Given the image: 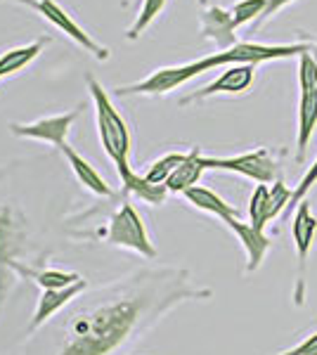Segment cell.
<instances>
[{"mask_svg":"<svg viewBox=\"0 0 317 355\" xmlns=\"http://www.w3.org/2000/svg\"><path fill=\"white\" fill-rule=\"evenodd\" d=\"M199 5H206V0H199Z\"/></svg>","mask_w":317,"mask_h":355,"instance_id":"31","label":"cell"},{"mask_svg":"<svg viewBox=\"0 0 317 355\" xmlns=\"http://www.w3.org/2000/svg\"><path fill=\"white\" fill-rule=\"evenodd\" d=\"M253 76H256V67L253 64H232L228 67L216 81H211L204 88L194 90L187 97H182L180 105H189V102H199V100H209L213 95H237L251 88Z\"/></svg>","mask_w":317,"mask_h":355,"instance_id":"9","label":"cell"},{"mask_svg":"<svg viewBox=\"0 0 317 355\" xmlns=\"http://www.w3.org/2000/svg\"><path fill=\"white\" fill-rule=\"evenodd\" d=\"M313 48V43H293V45H265V43H251L239 41L230 50L209 55L211 69L216 67H232V64H263L273 60H286V57H298Z\"/></svg>","mask_w":317,"mask_h":355,"instance_id":"4","label":"cell"},{"mask_svg":"<svg viewBox=\"0 0 317 355\" xmlns=\"http://www.w3.org/2000/svg\"><path fill=\"white\" fill-rule=\"evenodd\" d=\"M48 43H50V38H38V41H33L28 45H19V48H12V50H8V53H3L0 55V78L10 76V73L31 64V62L43 53V48Z\"/></svg>","mask_w":317,"mask_h":355,"instance_id":"19","label":"cell"},{"mask_svg":"<svg viewBox=\"0 0 317 355\" xmlns=\"http://www.w3.org/2000/svg\"><path fill=\"white\" fill-rule=\"evenodd\" d=\"M107 242L112 246L135 251V254L145 256V259H157V249H154L152 239L147 234L145 220L135 211V206L128 202L121 204V209L109 220Z\"/></svg>","mask_w":317,"mask_h":355,"instance_id":"5","label":"cell"},{"mask_svg":"<svg viewBox=\"0 0 317 355\" xmlns=\"http://www.w3.org/2000/svg\"><path fill=\"white\" fill-rule=\"evenodd\" d=\"M166 3H169V0H142L140 15L135 17L132 26L126 31V38H128V41H137V38L142 36V31H145V28L152 24L161 12H164Z\"/></svg>","mask_w":317,"mask_h":355,"instance_id":"21","label":"cell"},{"mask_svg":"<svg viewBox=\"0 0 317 355\" xmlns=\"http://www.w3.org/2000/svg\"><path fill=\"white\" fill-rule=\"evenodd\" d=\"M201 164L206 171H230V173H239L249 180H256L258 185H270V182L280 180V164L270 150H256L237 154V157H201Z\"/></svg>","mask_w":317,"mask_h":355,"instance_id":"6","label":"cell"},{"mask_svg":"<svg viewBox=\"0 0 317 355\" xmlns=\"http://www.w3.org/2000/svg\"><path fill=\"white\" fill-rule=\"evenodd\" d=\"M298 90L301 93H315L317 90V62L313 60L310 50L298 55Z\"/></svg>","mask_w":317,"mask_h":355,"instance_id":"24","label":"cell"},{"mask_svg":"<svg viewBox=\"0 0 317 355\" xmlns=\"http://www.w3.org/2000/svg\"><path fill=\"white\" fill-rule=\"evenodd\" d=\"M85 289H88L85 279H78V282L69 284V287H62V289H45L36 303V313H33L31 322H28V331H36L43 327V324H48L55 313H60L62 308L69 306L74 299H78Z\"/></svg>","mask_w":317,"mask_h":355,"instance_id":"11","label":"cell"},{"mask_svg":"<svg viewBox=\"0 0 317 355\" xmlns=\"http://www.w3.org/2000/svg\"><path fill=\"white\" fill-rule=\"evenodd\" d=\"M268 194H270V187L268 185H258L256 190L251 194V202H249V218H251V225L256 230H265L268 225Z\"/></svg>","mask_w":317,"mask_h":355,"instance_id":"22","label":"cell"},{"mask_svg":"<svg viewBox=\"0 0 317 355\" xmlns=\"http://www.w3.org/2000/svg\"><path fill=\"white\" fill-rule=\"evenodd\" d=\"M78 119V112H67V114H55V116H43L38 121L31 123H10V133L15 137H28V140H40L50 142L57 150L67 145L69 128Z\"/></svg>","mask_w":317,"mask_h":355,"instance_id":"8","label":"cell"},{"mask_svg":"<svg viewBox=\"0 0 317 355\" xmlns=\"http://www.w3.org/2000/svg\"><path fill=\"white\" fill-rule=\"evenodd\" d=\"M317 125V90L315 93H301L298 95V128H296V150L298 162H303L305 150L313 140Z\"/></svg>","mask_w":317,"mask_h":355,"instance_id":"18","label":"cell"},{"mask_svg":"<svg viewBox=\"0 0 317 355\" xmlns=\"http://www.w3.org/2000/svg\"><path fill=\"white\" fill-rule=\"evenodd\" d=\"M88 81V90L90 97H93L95 105V123H97V135H100V142L105 147L107 157L112 159L114 166L121 164H130V130L126 119L121 116L117 107L112 105L109 95L105 93L100 81H95L93 76L85 78Z\"/></svg>","mask_w":317,"mask_h":355,"instance_id":"2","label":"cell"},{"mask_svg":"<svg viewBox=\"0 0 317 355\" xmlns=\"http://www.w3.org/2000/svg\"><path fill=\"white\" fill-rule=\"evenodd\" d=\"M182 197L187 199L189 204L194 206V209H199V211H206V214H211V216H216V218H221L223 223H230V220H234V218H241L239 216V211L234 209L232 204H228L223 197H218L216 192L209 190V187H192V190H187Z\"/></svg>","mask_w":317,"mask_h":355,"instance_id":"17","label":"cell"},{"mask_svg":"<svg viewBox=\"0 0 317 355\" xmlns=\"http://www.w3.org/2000/svg\"><path fill=\"white\" fill-rule=\"evenodd\" d=\"M60 152L67 157V162H69V166H71V171H74V175H76V180L85 187V190L93 192L95 197H114V190L107 185L105 178L97 173L95 166H90L88 159L80 157V154L74 150L69 142H67L65 147H62Z\"/></svg>","mask_w":317,"mask_h":355,"instance_id":"15","label":"cell"},{"mask_svg":"<svg viewBox=\"0 0 317 355\" xmlns=\"http://www.w3.org/2000/svg\"><path fill=\"white\" fill-rule=\"evenodd\" d=\"M291 3H296V0H268V5H265L263 15L258 17L256 21H253V28H251V31H256L258 26H263V21H265V19H270V17H275L277 12H282V10H284L286 5H291Z\"/></svg>","mask_w":317,"mask_h":355,"instance_id":"28","label":"cell"},{"mask_svg":"<svg viewBox=\"0 0 317 355\" xmlns=\"http://www.w3.org/2000/svg\"><path fill=\"white\" fill-rule=\"evenodd\" d=\"M117 171L121 178V185H123V192L135 194V197L142 199L145 204L161 206L166 202V197H169L166 185H154V182H149L145 175L135 173L130 164H121V166H117Z\"/></svg>","mask_w":317,"mask_h":355,"instance_id":"13","label":"cell"},{"mask_svg":"<svg viewBox=\"0 0 317 355\" xmlns=\"http://www.w3.org/2000/svg\"><path fill=\"white\" fill-rule=\"evenodd\" d=\"M33 279L40 289H62V287H69V284L78 282L83 279L78 272H62V270H40V272H33Z\"/></svg>","mask_w":317,"mask_h":355,"instance_id":"23","label":"cell"},{"mask_svg":"<svg viewBox=\"0 0 317 355\" xmlns=\"http://www.w3.org/2000/svg\"><path fill=\"white\" fill-rule=\"evenodd\" d=\"M225 225L237 234V239L241 242V246H244L246 259H249V263H246V272L258 270L265 259V254H268V249H270V239L265 237V232L256 230L251 223H241V218H234V220L225 223Z\"/></svg>","mask_w":317,"mask_h":355,"instance_id":"12","label":"cell"},{"mask_svg":"<svg viewBox=\"0 0 317 355\" xmlns=\"http://www.w3.org/2000/svg\"><path fill=\"white\" fill-rule=\"evenodd\" d=\"M199 296L182 272H137L74 313L55 355H117L178 301Z\"/></svg>","mask_w":317,"mask_h":355,"instance_id":"1","label":"cell"},{"mask_svg":"<svg viewBox=\"0 0 317 355\" xmlns=\"http://www.w3.org/2000/svg\"><path fill=\"white\" fill-rule=\"evenodd\" d=\"M12 3H19V5L31 8L33 12H38L43 19H48L53 26H57L60 31H65L74 43H78L80 48L85 50V53H93V57H97V60H109V50L105 48V45L93 41V38H90L88 33H85L83 28H80L76 21L67 15V10L60 8L55 0H12Z\"/></svg>","mask_w":317,"mask_h":355,"instance_id":"7","label":"cell"},{"mask_svg":"<svg viewBox=\"0 0 317 355\" xmlns=\"http://www.w3.org/2000/svg\"><path fill=\"white\" fill-rule=\"evenodd\" d=\"M315 234H317V216L313 214V209H310V202L305 199V202L296 206V214H293V220H291V237H293V246H296L301 266L308 261V254L315 242Z\"/></svg>","mask_w":317,"mask_h":355,"instance_id":"14","label":"cell"},{"mask_svg":"<svg viewBox=\"0 0 317 355\" xmlns=\"http://www.w3.org/2000/svg\"><path fill=\"white\" fill-rule=\"evenodd\" d=\"M315 182H317V159H315V164L310 166L308 171H305V175L301 178V182H298V187H296V190H293V197H291L289 209H296L298 204L305 202V197H308V192L315 187Z\"/></svg>","mask_w":317,"mask_h":355,"instance_id":"27","label":"cell"},{"mask_svg":"<svg viewBox=\"0 0 317 355\" xmlns=\"http://www.w3.org/2000/svg\"><path fill=\"white\" fill-rule=\"evenodd\" d=\"M310 55H313V60L317 62V43H313V48H310Z\"/></svg>","mask_w":317,"mask_h":355,"instance_id":"30","label":"cell"},{"mask_svg":"<svg viewBox=\"0 0 317 355\" xmlns=\"http://www.w3.org/2000/svg\"><path fill=\"white\" fill-rule=\"evenodd\" d=\"M201 150L199 147H192L187 154V159L178 166L175 171H173V175L166 180V190L169 194H185L187 190H192V187H197V182L201 180V175H204V164H201Z\"/></svg>","mask_w":317,"mask_h":355,"instance_id":"16","label":"cell"},{"mask_svg":"<svg viewBox=\"0 0 317 355\" xmlns=\"http://www.w3.org/2000/svg\"><path fill=\"white\" fill-rule=\"evenodd\" d=\"M265 5L268 0H239V3L232 5V19H234V26H241V24H249V21H256L258 17L263 15Z\"/></svg>","mask_w":317,"mask_h":355,"instance_id":"26","label":"cell"},{"mask_svg":"<svg viewBox=\"0 0 317 355\" xmlns=\"http://www.w3.org/2000/svg\"><path fill=\"white\" fill-rule=\"evenodd\" d=\"M201 36L206 38V41H211L213 45L218 48V53H223V50H230L232 45H237V26H234V19H232V12L225 8H218V5H213V8H204L201 10Z\"/></svg>","mask_w":317,"mask_h":355,"instance_id":"10","label":"cell"},{"mask_svg":"<svg viewBox=\"0 0 317 355\" xmlns=\"http://www.w3.org/2000/svg\"><path fill=\"white\" fill-rule=\"evenodd\" d=\"M282 355H317V334H313L310 339H305L301 346L291 348V351H286Z\"/></svg>","mask_w":317,"mask_h":355,"instance_id":"29","label":"cell"},{"mask_svg":"<svg viewBox=\"0 0 317 355\" xmlns=\"http://www.w3.org/2000/svg\"><path fill=\"white\" fill-rule=\"evenodd\" d=\"M291 197H293V190L284 185L282 180L273 182L270 187V194H268V220L277 218L280 214H284V209L291 204Z\"/></svg>","mask_w":317,"mask_h":355,"instance_id":"25","label":"cell"},{"mask_svg":"<svg viewBox=\"0 0 317 355\" xmlns=\"http://www.w3.org/2000/svg\"><path fill=\"white\" fill-rule=\"evenodd\" d=\"M189 152H169L164 154L161 159H157L154 164H149L147 173H142L147 178L149 182H154V185H166V180L173 175V171L178 168L182 162L187 159Z\"/></svg>","mask_w":317,"mask_h":355,"instance_id":"20","label":"cell"},{"mask_svg":"<svg viewBox=\"0 0 317 355\" xmlns=\"http://www.w3.org/2000/svg\"><path fill=\"white\" fill-rule=\"evenodd\" d=\"M211 71L209 57H201V60L187 62V64H175V67H161L157 71H152L147 78L130 85H119L117 95H166L171 90L180 88L187 81L197 78L199 73Z\"/></svg>","mask_w":317,"mask_h":355,"instance_id":"3","label":"cell"}]
</instances>
